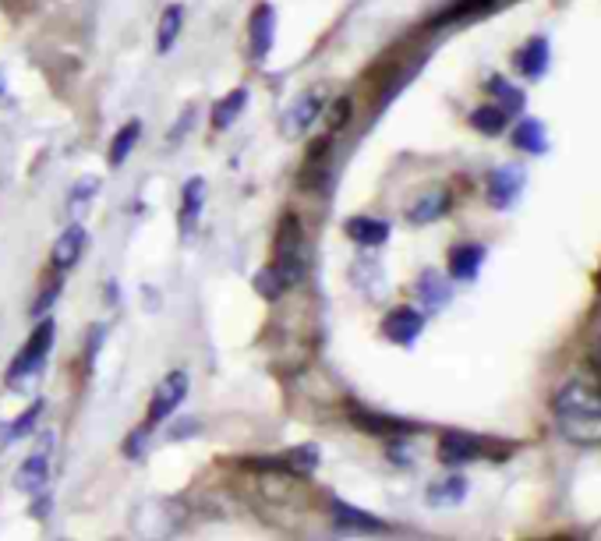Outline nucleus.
Listing matches in <instances>:
<instances>
[{
	"instance_id": "obj_14",
	"label": "nucleus",
	"mask_w": 601,
	"mask_h": 541,
	"mask_svg": "<svg viewBox=\"0 0 601 541\" xmlns=\"http://www.w3.org/2000/svg\"><path fill=\"white\" fill-rule=\"evenodd\" d=\"M513 64H517V71H521L523 79H531V82L541 79L545 68H549V40H545V36H531V40L517 50Z\"/></svg>"
},
{
	"instance_id": "obj_34",
	"label": "nucleus",
	"mask_w": 601,
	"mask_h": 541,
	"mask_svg": "<svg viewBox=\"0 0 601 541\" xmlns=\"http://www.w3.org/2000/svg\"><path fill=\"white\" fill-rule=\"evenodd\" d=\"M192 117H195V107H188V110H184V117H181V127H177V131H170L166 138H170V142H181V138L188 135V127H192Z\"/></svg>"
},
{
	"instance_id": "obj_19",
	"label": "nucleus",
	"mask_w": 601,
	"mask_h": 541,
	"mask_svg": "<svg viewBox=\"0 0 601 541\" xmlns=\"http://www.w3.org/2000/svg\"><path fill=\"white\" fill-rule=\"evenodd\" d=\"M181 25H184V7L181 4H166L160 14V25H156V50L170 53L174 42L181 36Z\"/></svg>"
},
{
	"instance_id": "obj_1",
	"label": "nucleus",
	"mask_w": 601,
	"mask_h": 541,
	"mask_svg": "<svg viewBox=\"0 0 601 541\" xmlns=\"http://www.w3.org/2000/svg\"><path fill=\"white\" fill-rule=\"evenodd\" d=\"M552 415L562 439L577 446H601V389L587 378H569L552 396Z\"/></svg>"
},
{
	"instance_id": "obj_35",
	"label": "nucleus",
	"mask_w": 601,
	"mask_h": 541,
	"mask_svg": "<svg viewBox=\"0 0 601 541\" xmlns=\"http://www.w3.org/2000/svg\"><path fill=\"white\" fill-rule=\"evenodd\" d=\"M549 541H577V538H569V535H559V538H549Z\"/></svg>"
},
{
	"instance_id": "obj_3",
	"label": "nucleus",
	"mask_w": 601,
	"mask_h": 541,
	"mask_svg": "<svg viewBox=\"0 0 601 541\" xmlns=\"http://www.w3.org/2000/svg\"><path fill=\"white\" fill-rule=\"evenodd\" d=\"M322 110H325V99H322L319 92H301V96H294V103L283 110L280 117V135L286 142H297V138H305L315 121L322 117Z\"/></svg>"
},
{
	"instance_id": "obj_28",
	"label": "nucleus",
	"mask_w": 601,
	"mask_h": 541,
	"mask_svg": "<svg viewBox=\"0 0 601 541\" xmlns=\"http://www.w3.org/2000/svg\"><path fill=\"white\" fill-rule=\"evenodd\" d=\"M464 496H467V481L460 474H453L428 489V506H456V502H464Z\"/></svg>"
},
{
	"instance_id": "obj_29",
	"label": "nucleus",
	"mask_w": 601,
	"mask_h": 541,
	"mask_svg": "<svg viewBox=\"0 0 601 541\" xmlns=\"http://www.w3.org/2000/svg\"><path fill=\"white\" fill-rule=\"evenodd\" d=\"M251 287H255V294H262L266 301H277L280 294L290 291L277 266H266V269H258V273H255V280H251Z\"/></svg>"
},
{
	"instance_id": "obj_4",
	"label": "nucleus",
	"mask_w": 601,
	"mask_h": 541,
	"mask_svg": "<svg viewBox=\"0 0 601 541\" xmlns=\"http://www.w3.org/2000/svg\"><path fill=\"white\" fill-rule=\"evenodd\" d=\"M478 457H488V446L481 435L471 432H446L439 439V460L446 467H460V463H471Z\"/></svg>"
},
{
	"instance_id": "obj_2",
	"label": "nucleus",
	"mask_w": 601,
	"mask_h": 541,
	"mask_svg": "<svg viewBox=\"0 0 601 541\" xmlns=\"http://www.w3.org/2000/svg\"><path fill=\"white\" fill-rule=\"evenodd\" d=\"M53 319H40V326L33 330V336L25 340V347H22V354L11 361V368H7V382H11V389H18L22 386V378H33V375L42 368V361H46V354H50V343H53Z\"/></svg>"
},
{
	"instance_id": "obj_21",
	"label": "nucleus",
	"mask_w": 601,
	"mask_h": 541,
	"mask_svg": "<svg viewBox=\"0 0 601 541\" xmlns=\"http://www.w3.org/2000/svg\"><path fill=\"white\" fill-rule=\"evenodd\" d=\"M244 107H248V89H234V92H227V96L212 107V127H216V131H227V127L240 117V110H244Z\"/></svg>"
},
{
	"instance_id": "obj_8",
	"label": "nucleus",
	"mask_w": 601,
	"mask_h": 541,
	"mask_svg": "<svg viewBox=\"0 0 601 541\" xmlns=\"http://www.w3.org/2000/svg\"><path fill=\"white\" fill-rule=\"evenodd\" d=\"M523 191V170L521 167H499L488 173V206L510 209Z\"/></svg>"
},
{
	"instance_id": "obj_6",
	"label": "nucleus",
	"mask_w": 601,
	"mask_h": 541,
	"mask_svg": "<svg viewBox=\"0 0 601 541\" xmlns=\"http://www.w3.org/2000/svg\"><path fill=\"white\" fill-rule=\"evenodd\" d=\"M425 330V315L418 312V308H393L386 319H382V336L390 340V343H400V347H410L418 336Z\"/></svg>"
},
{
	"instance_id": "obj_23",
	"label": "nucleus",
	"mask_w": 601,
	"mask_h": 541,
	"mask_svg": "<svg viewBox=\"0 0 601 541\" xmlns=\"http://www.w3.org/2000/svg\"><path fill=\"white\" fill-rule=\"evenodd\" d=\"M513 145L523 149V153H534V156H541L545 149H549V138H545V125L541 121H534V117H523L517 131H513Z\"/></svg>"
},
{
	"instance_id": "obj_24",
	"label": "nucleus",
	"mask_w": 601,
	"mask_h": 541,
	"mask_svg": "<svg viewBox=\"0 0 601 541\" xmlns=\"http://www.w3.org/2000/svg\"><path fill=\"white\" fill-rule=\"evenodd\" d=\"M351 280L364 291V297H382V291H386V276H382L379 262H368V258H358V262H354Z\"/></svg>"
},
{
	"instance_id": "obj_18",
	"label": "nucleus",
	"mask_w": 601,
	"mask_h": 541,
	"mask_svg": "<svg viewBox=\"0 0 601 541\" xmlns=\"http://www.w3.org/2000/svg\"><path fill=\"white\" fill-rule=\"evenodd\" d=\"M499 4H502V0H456V4H449L442 14H436V18H432V25L439 29V25L471 22V18H481V14H492Z\"/></svg>"
},
{
	"instance_id": "obj_31",
	"label": "nucleus",
	"mask_w": 601,
	"mask_h": 541,
	"mask_svg": "<svg viewBox=\"0 0 601 541\" xmlns=\"http://www.w3.org/2000/svg\"><path fill=\"white\" fill-rule=\"evenodd\" d=\"M351 110H354V103H351V96H336V103L325 110V125L329 131H340V127L351 121Z\"/></svg>"
},
{
	"instance_id": "obj_25",
	"label": "nucleus",
	"mask_w": 601,
	"mask_h": 541,
	"mask_svg": "<svg viewBox=\"0 0 601 541\" xmlns=\"http://www.w3.org/2000/svg\"><path fill=\"white\" fill-rule=\"evenodd\" d=\"M42 400H36L33 407H25L22 415L14 417L7 428H0V443H18V439H25V435H33V428H36V421L42 417Z\"/></svg>"
},
{
	"instance_id": "obj_27",
	"label": "nucleus",
	"mask_w": 601,
	"mask_h": 541,
	"mask_svg": "<svg viewBox=\"0 0 601 541\" xmlns=\"http://www.w3.org/2000/svg\"><path fill=\"white\" fill-rule=\"evenodd\" d=\"M488 89H492V96H495V107L506 114V117H513V114H521L523 110V92L517 85H510L506 79H488Z\"/></svg>"
},
{
	"instance_id": "obj_26",
	"label": "nucleus",
	"mask_w": 601,
	"mask_h": 541,
	"mask_svg": "<svg viewBox=\"0 0 601 541\" xmlns=\"http://www.w3.org/2000/svg\"><path fill=\"white\" fill-rule=\"evenodd\" d=\"M506 114L495 107V103H484L478 110H471V127L478 131V135H488V138H495V135H502L506 131Z\"/></svg>"
},
{
	"instance_id": "obj_30",
	"label": "nucleus",
	"mask_w": 601,
	"mask_h": 541,
	"mask_svg": "<svg viewBox=\"0 0 601 541\" xmlns=\"http://www.w3.org/2000/svg\"><path fill=\"white\" fill-rule=\"evenodd\" d=\"M96 191H99V181H96V177H81L79 184H75V191H71V202H68L71 212H75V216L85 212V206L96 199Z\"/></svg>"
},
{
	"instance_id": "obj_20",
	"label": "nucleus",
	"mask_w": 601,
	"mask_h": 541,
	"mask_svg": "<svg viewBox=\"0 0 601 541\" xmlns=\"http://www.w3.org/2000/svg\"><path fill=\"white\" fill-rule=\"evenodd\" d=\"M138 138H142V121H127V125L114 135V142H110L107 163H110V167H124V163H127V156H131V149L138 145Z\"/></svg>"
},
{
	"instance_id": "obj_5",
	"label": "nucleus",
	"mask_w": 601,
	"mask_h": 541,
	"mask_svg": "<svg viewBox=\"0 0 601 541\" xmlns=\"http://www.w3.org/2000/svg\"><path fill=\"white\" fill-rule=\"evenodd\" d=\"M184 393H188V375L184 372L166 375L160 386H156V393H153V404H149V424H160V421H166V417L174 415V411L181 407Z\"/></svg>"
},
{
	"instance_id": "obj_13",
	"label": "nucleus",
	"mask_w": 601,
	"mask_h": 541,
	"mask_svg": "<svg viewBox=\"0 0 601 541\" xmlns=\"http://www.w3.org/2000/svg\"><path fill=\"white\" fill-rule=\"evenodd\" d=\"M414 294H418V301H421L428 312H439V308L449 304L453 287H449V280L442 276L439 269H425V273L418 276V284H414Z\"/></svg>"
},
{
	"instance_id": "obj_11",
	"label": "nucleus",
	"mask_w": 601,
	"mask_h": 541,
	"mask_svg": "<svg viewBox=\"0 0 601 541\" xmlns=\"http://www.w3.org/2000/svg\"><path fill=\"white\" fill-rule=\"evenodd\" d=\"M202 206H205V181L202 177H188L184 191H181V234H184V241H192V234L199 227Z\"/></svg>"
},
{
	"instance_id": "obj_7",
	"label": "nucleus",
	"mask_w": 601,
	"mask_h": 541,
	"mask_svg": "<svg viewBox=\"0 0 601 541\" xmlns=\"http://www.w3.org/2000/svg\"><path fill=\"white\" fill-rule=\"evenodd\" d=\"M248 40H251V57L255 61H266L273 40H277V11L273 4H258L251 11V22H248Z\"/></svg>"
},
{
	"instance_id": "obj_12",
	"label": "nucleus",
	"mask_w": 601,
	"mask_h": 541,
	"mask_svg": "<svg viewBox=\"0 0 601 541\" xmlns=\"http://www.w3.org/2000/svg\"><path fill=\"white\" fill-rule=\"evenodd\" d=\"M85 241H89L85 227H81V223H71V227L53 241V251H50L53 269H71V266H79L81 251H85Z\"/></svg>"
},
{
	"instance_id": "obj_22",
	"label": "nucleus",
	"mask_w": 601,
	"mask_h": 541,
	"mask_svg": "<svg viewBox=\"0 0 601 541\" xmlns=\"http://www.w3.org/2000/svg\"><path fill=\"white\" fill-rule=\"evenodd\" d=\"M46 474H50V467H46V457H29L22 467H18V474H14V489L18 492H29V496H36L42 485H46Z\"/></svg>"
},
{
	"instance_id": "obj_15",
	"label": "nucleus",
	"mask_w": 601,
	"mask_h": 541,
	"mask_svg": "<svg viewBox=\"0 0 601 541\" xmlns=\"http://www.w3.org/2000/svg\"><path fill=\"white\" fill-rule=\"evenodd\" d=\"M329 506H333V517H336V524H340V527H347V531H361V535H379V531H386V527H390L386 520H379V517L364 513V509L351 506V502L333 499Z\"/></svg>"
},
{
	"instance_id": "obj_9",
	"label": "nucleus",
	"mask_w": 601,
	"mask_h": 541,
	"mask_svg": "<svg viewBox=\"0 0 601 541\" xmlns=\"http://www.w3.org/2000/svg\"><path fill=\"white\" fill-rule=\"evenodd\" d=\"M449 191L446 188H432V191H425V195H418L410 209H407V219L414 223V227H428V223H436L442 219L446 212H449Z\"/></svg>"
},
{
	"instance_id": "obj_32",
	"label": "nucleus",
	"mask_w": 601,
	"mask_h": 541,
	"mask_svg": "<svg viewBox=\"0 0 601 541\" xmlns=\"http://www.w3.org/2000/svg\"><path fill=\"white\" fill-rule=\"evenodd\" d=\"M57 294H61V280H50L46 287H42V294L36 297V304H33V315H42L53 301H57Z\"/></svg>"
},
{
	"instance_id": "obj_16",
	"label": "nucleus",
	"mask_w": 601,
	"mask_h": 541,
	"mask_svg": "<svg viewBox=\"0 0 601 541\" xmlns=\"http://www.w3.org/2000/svg\"><path fill=\"white\" fill-rule=\"evenodd\" d=\"M481 262H484V245H474V241L453 245L449 248V276L453 280H474L481 273Z\"/></svg>"
},
{
	"instance_id": "obj_10",
	"label": "nucleus",
	"mask_w": 601,
	"mask_h": 541,
	"mask_svg": "<svg viewBox=\"0 0 601 541\" xmlns=\"http://www.w3.org/2000/svg\"><path fill=\"white\" fill-rule=\"evenodd\" d=\"M343 234L361 245V248H379L390 241V223L386 219H375V216H351L343 223Z\"/></svg>"
},
{
	"instance_id": "obj_17",
	"label": "nucleus",
	"mask_w": 601,
	"mask_h": 541,
	"mask_svg": "<svg viewBox=\"0 0 601 541\" xmlns=\"http://www.w3.org/2000/svg\"><path fill=\"white\" fill-rule=\"evenodd\" d=\"M351 421L358 424L361 432L368 435H382V439H400L403 432H410V424L400 421V417H390V415H368V411H351Z\"/></svg>"
},
{
	"instance_id": "obj_33",
	"label": "nucleus",
	"mask_w": 601,
	"mask_h": 541,
	"mask_svg": "<svg viewBox=\"0 0 601 541\" xmlns=\"http://www.w3.org/2000/svg\"><path fill=\"white\" fill-rule=\"evenodd\" d=\"M146 439H149V428H135V432H131V439H127V446H124V453H127V457H138Z\"/></svg>"
}]
</instances>
